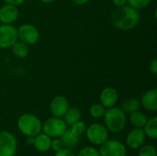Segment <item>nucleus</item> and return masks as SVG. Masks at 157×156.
<instances>
[{"instance_id": "nucleus-1", "label": "nucleus", "mask_w": 157, "mask_h": 156, "mask_svg": "<svg viewBox=\"0 0 157 156\" xmlns=\"http://www.w3.org/2000/svg\"><path fill=\"white\" fill-rule=\"evenodd\" d=\"M140 21V14L131 6H122L116 8L111 14V23L122 30H130L137 26Z\"/></svg>"}, {"instance_id": "nucleus-2", "label": "nucleus", "mask_w": 157, "mask_h": 156, "mask_svg": "<svg viewBox=\"0 0 157 156\" xmlns=\"http://www.w3.org/2000/svg\"><path fill=\"white\" fill-rule=\"evenodd\" d=\"M103 117L106 125L105 127L112 132H119L122 131L126 125V114L121 108H109L106 109Z\"/></svg>"}, {"instance_id": "nucleus-3", "label": "nucleus", "mask_w": 157, "mask_h": 156, "mask_svg": "<svg viewBox=\"0 0 157 156\" xmlns=\"http://www.w3.org/2000/svg\"><path fill=\"white\" fill-rule=\"evenodd\" d=\"M17 128L19 131L26 135L35 137L41 131V121L40 120L30 113H26L21 115L17 120Z\"/></svg>"}, {"instance_id": "nucleus-4", "label": "nucleus", "mask_w": 157, "mask_h": 156, "mask_svg": "<svg viewBox=\"0 0 157 156\" xmlns=\"http://www.w3.org/2000/svg\"><path fill=\"white\" fill-rule=\"evenodd\" d=\"M67 125L62 118L52 117L47 119L41 126L43 133L52 138H59L66 131Z\"/></svg>"}, {"instance_id": "nucleus-5", "label": "nucleus", "mask_w": 157, "mask_h": 156, "mask_svg": "<svg viewBox=\"0 0 157 156\" xmlns=\"http://www.w3.org/2000/svg\"><path fill=\"white\" fill-rule=\"evenodd\" d=\"M87 140L94 145H101L108 140L109 132L107 128L100 123H93L86 129Z\"/></svg>"}, {"instance_id": "nucleus-6", "label": "nucleus", "mask_w": 157, "mask_h": 156, "mask_svg": "<svg viewBox=\"0 0 157 156\" xmlns=\"http://www.w3.org/2000/svg\"><path fill=\"white\" fill-rule=\"evenodd\" d=\"M17 150L16 137L9 131H0V156H15Z\"/></svg>"}, {"instance_id": "nucleus-7", "label": "nucleus", "mask_w": 157, "mask_h": 156, "mask_svg": "<svg viewBox=\"0 0 157 156\" xmlns=\"http://www.w3.org/2000/svg\"><path fill=\"white\" fill-rule=\"evenodd\" d=\"M100 156H126L127 150L123 143L116 140H107L100 145Z\"/></svg>"}, {"instance_id": "nucleus-8", "label": "nucleus", "mask_w": 157, "mask_h": 156, "mask_svg": "<svg viewBox=\"0 0 157 156\" xmlns=\"http://www.w3.org/2000/svg\"><path fill=\"white\" fill-rule=\"evenodd\" d=\"M17 29L11 24L0 26V48H10L17 40Z\"/></svg>"}, {"instance_id": "nucleus-9", "label": "nucleus", "mask_w": 157, "mask_h": 156, "mask_svg": "<svg viewBox=\"0 0 157 156\" xmlns=\"http://www.w3.org/2000/svg\"><path fill=\"white\" fill-rule=\"evenodd\" d=\"M40 34L37 28L30 24L21 25L17 29V38L26 44L32 45L39 40Z\"/></svg>"}, {"instance_id": "nucleus-10", "label": "nucleus", "mask_w": 157, "mask_h": 156, "mask_svg": "<svg viewBox=\"0 0 157 156\" xmlns=\"http://www.w3.org/2000/svg\"><path fill=\"white\" fill-rule=\"evenodd\" d=\"M145 133L142 128H134L126 137V144L132 150H137L142 147L145 142Z\"/></svg>"}, {"instance_id": "nucleus-11", "label": "nucleus", "mask_w": 157, "mask_h": 156, "mask_svg": "<svg viewBox=\"0 0 157 156\" xmlns=\"http://www.w3.org/2000/svg\"><path fill=\"white\" fill-rule=\"evenodd\" d=\"M69 108L68 100L63 96H56L52 98L50 104V110L53 117L63 118Z\"/></svg>"}, {"instance_id": "nucleus-12", "label": "nucleus", "mask_w": 157, "mask_h": 156, "mask_svg": "<svg viewBox=\"0 0 157 156\" xmlns=\"http://www.w3.org/2000/svg\"><path fill=\"white\" fill-rule=\"evenodd\" d=\"M118 97H119L118 92L115 88H113L111 86L105 87L101 91L100 96H99L100 104L103 105L107 108L114 107V105L118 101Z\"/></svg>"}, {"instance_id": "nucleus-13", "label": "nucleus", "mask_w": 157, "mask_h": 156, "mask_svg": "<svg viewBox=\"0 0 157 156\" xmlns=\"http://www.w3.org/2000/svg\"><path fill=\"white\" fill-rule=\"evenodd\" d=\"M18 11L16 6L6 4L0 7V21L3 24H11L17 18Z\"/></svg>"}, {"instance_id": "nucleus-14", "label": "nucleus", "mask_w": 157, "mask_h": 156, "mask_svg": "<svg viewBox=\"0 0 157 156\" xmlns=\"http://www.w3.org/2000/svg\"><path fill=\"white\" fill-rule=\"evenodd\" d=\"M143 107L149 111H155L157 109V90L152 89L144 94L142 97Z\"/></svg>"}, {"instance_id": "nucleus-15", "label": "nucleus", "mask_w": 157, "mask_h": 156, "mask_svg": "<svg viewBox=\"0 0 157 156\" xmlns=\"http://www.w3.org/2000/svg\"><path fill=\"white\" fill-rule=\"evenodd\" d=\"M51 137L45 133H39L34 137V148L40 153L48 152L51 149Z\"/></svg>"}, {"instance_id": "nucleus-16", "label": "nucleus", "mask_w": 157, "mask_h": 156, "mask_svg": "<svg viewBox=\"0 0 157 156\" xmlns=\"http://www.w3.org/2000/svg\"><path fill=\"white\" fill-rule=\"evenodd\" d=\"M61 141L64 148L73 149L75 146H77L78 142H79V137L76 136L71 130L66 129V131L61 136Z\"/></svg>"}, {"instance_id": "nucleus-17", "label": "nucleus", "mask_w": 157, "mask_h": 156, "mask_svg": "<svg viewBox=\"0 0 157 156\" xmlns=\"http://www.w3.org/2000/svg\"><path fill=\"white\" fill-rule=\"evenodd\" d=\"M63 118V120L66 123V125L71 126L74 123H75L76 121L80 120L81 112H80L79 108L76 107H69L66 113L64 114V116Z\"/></svg>"}, {"instance_id": "nucleus-18", "label": "nucleus", "mask_w": 157, "mask_h": 156, "mask_svg": "<svg viewBox=\"0 0 157 156\" xmlns=\"http://www.w3.org/2000/svg\"><path fill=\"white\" fill-rule=\"evenodd\" d=\"M145 136H148L152 140L157 139V118L154 117L150 120H147L145 125L143 128Z\"/></svg>"}, {"instance_id": "nucleus-19", "label": "nucleus", "mask_w": 157, "mask_h": 156, "mask_svg": "<svg viewBox=\"0 0 157 156\" xmlns=\"http://www.w3.org/2000/svg\"><path fill=\"white\" fill-rule=\"evenodd\" d=\"M121 108L125 114H132V112L139 110L140 102L136 98H128L121 103Z\"/></svg>"}, {"instance_id": "nucleus-20", "label": "nucleus", "mask_w": 157, "mask_h": 156, "mask_svg": "<svg viewBox=\"0 0 157 156\" xmlns=\"http://www.w3.org/2000/svg\"><path fill=\"white\" fill-rule=\"evenodd\" d=\"M130 121L134 128H144L147 121V117L144 113L137 110L130 114Z\"/></svg>"}, {"instance_id": "nucleus-21", "label": "nucleus", "mask_w": 157, "mask_h": 156, "mask_svg": "<svg viewBox=\"0 0 157 156\" xmlns=\"http://www.w3.org/2000/svg\"><path fill=\"white\" fill-rule=\"evenodd\" d=\"M12 52L17 58H25L29 54V47L28 44L24 43L23 41L17 40L12 46Z\"/></svg>"}, {"instance_id": "nucleus-22", "label": "nucleus", "mask_w": 157, "mask_h": 156, "mask_svg": "<svg viewBox=\"0 0 157 156\" xmlns=\"http://www.w3.org/2000/svg\"><path fill=\"white\" fill-rule=\"evenodd\" d=\"M106 111V108L98 103L93 104L89 108V114L91 117L95 119H100L104 116V113Z\"/></svg>"}, {"instance_id": "nucleus-23", "label": "nucleus", "mask_w": 157, "mask_h": 156, "mask_svg": "<svg viewBox=\"0 0 157 156\" xmlns=\"http://www.w3.org/2000/svg\"><path fill=\"white\" fill-rule=\"evenodd\" d=\"M156 149L155 146L150 145V144H146V145H143L142 147L139 148V153L138 156H156Z\"/></svg>"}, {"instance_id": "nucleus-24", "label": "nucleus", "mask_w": 157, "mask_h": 156, "mask_svg": "<svg viewBox=\"0 0 157 156\" xmlns=\"http://www.w3.org/2000/svg\"><path fill=\"white\" fill-rule=\"evenodd\" d=\"M86 124L81 121V120H78L76 121L75 123H74L73 125H71V131L78 137H80L85 131H86Z\"/></svg>"}, {"instance_id": "nucleus-25", "label": "nucleus", "mask_w": 157, "mask_h": 156, "mask_svg": "<svg viewBox=\"0 0 157 156\" xmlns=\"http://www.w3.org/2000/svg\"><path fill=\"white\" fill-rule=\"evenodd\" d=\"M77 156H100V155H99L98 150H97L96 148L91 147V146H86V147L82 148V149L78 152Z\"/></svg>"}, {"instance_id": "nucleus-26", "label": "nucleus", "mask_w": 157, "mask_h": 156, "mask_svg": "<svg viewBox=\"0 0 157 156\" xmlns=\"http://www.w3.org/2000/svg\"><path fill=\"white\" fill-rule=\"evenodd\" d=\"M151 0H127V2L129 3V6H131L132 7L139 10V9H143L144 7H146Z\"/></svg>"}, {"instance_id": "nucleus-27", "label": "nucleus", "mask_w": 157, "mask_h": 156, "mask_svg": "<svg viewBox=\"0 0 157 156\" xmlns=\"http://www.w3.org/2000/svg\"><path fill=\"white\" fill-rule=\"evenodd\" d=\"M51 148H52L53 151L57 152V151H60L61 149H63L64 147H63V144L61 139L54 138V140H52L51 143Z\"/></svg>"}, {"instance_id": "nucleus-28", "label": "nucleus", "mask_w": 157, "mask_h": 156, "mask_svg": "<svg viewBox=\"0 0 157 156\" xmlns=\"http://www.w3.org/2000/svg\"><path fill=\"white\" fill-rule=\"evenodd\" d=\"M54 156H75V154H74L70 149L63 148V149H61L60 151L55 152V154H54Z\"/></svg>"}, {"instance_id": "nucleus-29", "label": "nucleus", "mask_w": 157, "mask_h": 156, "mask_svg": "<svg viewBox=\"0 0 157 156\" xmlns=\"http://www.w3.org/2000/svg\"><path fill=\"white\" fill-rule=\"evenodd\" d=\"M149 70L150 72L154 74V75H156L157 74V60L156 59H154L151 63H150V66H149Z\"/></svg>"}, {"instance_id": "nucleus-30", "label": "nucleus", "mask_w": 157, "mask_h": 156, "mask_svg": "<svg viewBox=\"0 0 157 156\" xmlns=\"http://www.w3.org/2000/svg\"><path fill=\"white\" fill-rule=\"evenodd\" d=\"M6 2V4H9V5H13V6H19L21 4L24 3L25 0H4Z\"/></svg>"}, {"instance_id": "nucleus-31", "label": "nucleus", "mask_w": 157, "mask_h": 156, "mask_svg": "<svg viewBox=\"0 0 157 156\" xmlns=\"http://www.w3.org/2000/svg\"><path fill=\"white\" fill-rule=\"evenodd\" d=\"M112 3H113L116 6L120 7V6H125V4L127 3V0H112Z\"/></svg>"}, {"instance_id": "nucleus-32", "label": "nucleus", "mask_w": 157, "mask_h": 156, "mask_svg": "<svg viewBox=\"0 0 157 156\" xmlns=\"http://www.w3.org/2000/svg\"><path fill=\"white\" fill-rule=\"evenodd\" d=\"M26 143H27V144H28V145H33V143H34V137L27 136Z\"/></svg>"}, {"instance_id": "nucleus-33", "label": "nucleus", "mask_w": 157, "mask_h": 156, "mask_svg": "<svg viewBox=\"0 0 157 156\" xmlns=\"http://www.w3.org/2000/svg\"><path fill=\"white\" fill-rule=\"evenodd\" d=\"M75 4L76 5H85L86 4L89 0H72Z\"/></svg>"}, {"instance_id": "nucleus-34", "label": "nucleus", "mask_w": 157, "mask_h": 156, "mask_svg": "<svg viewBox=\"0 0 157 156\" xmlns=\"http://www.w3.org/2000/svg\"><path fill=\"white\" fill-rule=\"evenodd\" d=\"M41 2H43V3H45V4H49V3H52L53 0H40Z\"/></svg>"}]
</instances>
